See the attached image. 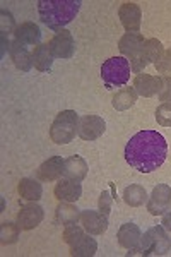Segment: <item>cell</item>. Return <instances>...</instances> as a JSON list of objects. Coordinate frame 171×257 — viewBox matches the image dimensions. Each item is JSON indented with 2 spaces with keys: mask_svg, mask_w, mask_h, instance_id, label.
Listing matches in <instances>:
<instances>
[{
  "mask_svg": "<svg viewBox=\"0 0 171 257\" xmlns=\"http://www.w3.org/2000/svg\"><path fill=\"white\" fill-rule=\"evenodd\" d=\"M87 163L84 158H81L79 155H74L70 158L65 160V167H64V177L74 182H82L87 175Z\"/></svg>",
  "mask_w": 171,
  "mask_h": 257,
  "instance_id": "17",
  "label": "cell"
},
{
  "mask_svg": "<svg viewBox=\"0 0 171 257\" xmlns=\"http://www.w3.org/2000/svg\"><path fill=\"white\" fill-rule=\"evenodd\" d=\"M81 225L89 235H103L108 230V216L103 214L101 211H81V218H79Z\"/></svg>",
  "mask_w": 171,
  "mask_h": 257,
  "instance_id": "10",
  "label": "cell"
},
{
  "mask_svg": "<svg viewBox=\"0 0 171 257\" xmlns=\"http://www.w3.org/2000/svg\"><path fill=\"white\" fill-rule=\"evenodd\" d=\"M123 201L127 202L128 206H132V208H139V206H142L149 201V196L142 185L133 184V185H128V187L123 190Z\"/></svg>",
  "mask_w": 171,
  "mask_h": 257,
  "instance_id": "24",
  "label": "cell"
},
{
  "mask_svg": "<svg viewBox=\"0 0 171 257\" xmlns=\"http://www.w3.org/2000/svg\"><path fill=\"white\" fill-rule=\"evenodd\" d=\"M79 115L74 110H64L57 115L50 127V139L55 144H69L79 134Z\"/></svg>",
  "mask_w": 171,
  "mask_h": 257,
  "instance_id": "4",
  "label": "cell"
},
{
  "mask_svg": "<svg viewBox=\"0 0 171 257\" xmlns=\"http://www.w3.org/2000/svg\"><path fill=\"white\" fill-rule=\"evenodd\" d=\"M82 235H84V231H82V228L77 225V223H72V225H67L65 230H64V242L69 243L70 247L74 245V243H77L79 240L82 238Z\"/></svg>",
  "mask_w": 171,
  "mask_h": 257,
  "instance_id": "28",
  "label": "cell"
},
{
  "mask_svg": "<svg viewBox=\"0 0 171 257\" xmlns=\"http://www.w3.org/2000/svg\"><path fill=\"white\" fill-rule=\"evenodd\" d=\"M162 52H164V48H162V45H161L159 40L149 38V40L144 41V45H142V57L145 59L147 64H156V62L161 59Z\"/></svg>",
  "mask_w": 171,
  "mask_h": 257,
  "instance_id": "26",
  "label": "cell"
},
{
  "mask_svg": "<svg viewBox=\"0 0 171 257\" xmlns=\"http://www.w3.org/2000/svg\"><path fill=\"white\" fill-rule=\"evenodd\" d=\"M156 69L157 72L162 74V76H168V74H171V50H164L161 55V59L156 62Z\"/></svg>",
  "mask_w": 171,
  "mask_h": 257,
  "instance_id": "30",
  "label": "cell"
},
{
  "mask_svg": "<svg viewBox=\"0 0 171 257\" xmlns=\"http://www.w3.org/2000/svg\"><path fill=\"white\" fill-rule=\"evenodd\" d=\"M45 211L36 202H29V204L23 206L18 213V225L21 230H33L43 221Z\"/></svg>",
  "mask_w": 171,
  "mask_h": 257,
  "instance_id": "11",
  "label": "cell"
},
{
  "mask_svg": "<svg viewBox=\"0 0 171 257\" xmlns=\"http://www.w3.org/2000/svg\"><path fill=\"white\" fill-rule=\"evenodd\" d=\"M82 194L81 182H74L69 178H60L55 185V197L60 202H76Z\"/></svg>",
  "mask_w": 171,
  "mask_h": 257,
  "instance_id": "14",
  "label": "cell"
},
{
  "mask_svg": "<svg viewBox=\"0 0 171 257\" xmlns=\"http://www.w3.org/2000/svg\"><path fill=\"white\" fill-rule=\"evenodd\" d=\"M65 160L62 156H52L38 168V178L43 182H53L64 177Z\"/></svg>",
  "mask_w": 171,
  "mask_h": 257,
  "instance_id": "15",
  "label": "cell"
},
{
  "mask_svg": "<svg viewBox=\"0 0 171 257\" xmlns=\"http://www.w3.org/2000/svg\"><path fill=\"white\" fill-rule=\"evenodd\" d=\"M98 250V243L89 235H82V238L77 243L70 247V255L74 257H93Z\"/></svg>",
  "mask_w": 171,
  "mask_h": 257,
  "instance_id": "25",
  "label": "cell"
},
{
  "mask_svg": "<svg viewBox=\"0 0 171 257\" xmlns=\"http://www.w3.org/2000/svg\"><path fill=\"white\" fill-rule=\"evenodd\" d=\"M144 41L145 40L140 33H125L118 41V50L122 52V55L130 59L128 62H130L132 72H135V74H140L149 65L142 57Z\"/></svg>",
  "mask_w": 171,
  "mask_h": 257,
  "instance_id": "6",
  "label": "cell"
},
{
  "mask_svg": "<svg viewBox=\"0 0 171 257\" xmlns=\"http://www.w3.org/2000/svg\"><path fill=\"white\" fill-rule=\"evenodd\" d=\"M171 206V187L166 184H157L147 201V211L152 216L164 214Z\"/></svg>",
  "mask_w": 171,
  "mask_h": 257,
  "instance_id": "8",
  "label": "cell"
},
{
  "mask_svg": "<svg viewBox=\"0 0 171 257\" xmlns=\"http://www.w3.org/2000/svg\"><path fill=\"white\" fill-rule=\"evenodd\" d=\"M11 31H16L12 14L7 11H2V35L6 36V33H11Z\"/></svg>",
  "mask_w": 171,
  "mask_h": 257,
  "instance_id": "33",
  "label": "cell"
},
{
  "mask_svg": "<svg viewBox=\"0 0 171 257\" xmlns=\"http://www.w3.org/2000/svg\"><path fill=\"white\" fill-rule=\"evenodd\" d=\"M81 9V0H40V19L50 30H64L65 24L72 23Z\"/></svg>",
  "mask_w": 171,
  "mask_h": 257,
  "instance_id": "2",
  "label": "cell"
},
{
  "mask_svg": "<svg viewBox=\"0 0 171 257\" xmlns=\"http://www.w3.org/2000/svg\"><path fill=\"white\" fill-rule=\"evenodd\" d=\"M79 218H81V211H79L72 202H60L58 208L55 211V219L58 225H72V223H77Z\"/></svg>",
  "mask_w": 171,
  "mask_h": 257,
  "instance_id": "22",
  "label": "cell"
},
{
  "mask_svg": "<svg viewBox=\"0 0 171 257\" xmlns=\"http://www.w3.org/2000/svg\"><path fill=\"white\" fill-rule=\"evenodd\" d=\"M118 18L122 21L127 33H139L140 23H142V12H140V7L137 4L133 2L122 4V7L118 11Z\"/></svg>",
  "mask_w": 171,
  "mask_h": 257,
  "instance_id": "12",
  "label": "cell"
},
{
  "mask_svg": "<svg viewBox=\"0 0 171 257\" xmlns=\"http://www.w3.org/2000/svg\"><path fill=\"white\" fill-rule=\"evenodd\" d=\"M19 230L21 228L18 223H11V221L2 223V228H0V242H2V245H11V243L18 242Z\"/></svg>",
  "mask_w": 171,
  "mask_h": 257,
  "instance_id": "27",
  "label": "cell"
},
{
  "mask_svg": "<svg viewBox=\"0 0 171 257\" xmlns=\"http://www.w3.org/2000/svg\"><path fill=\"white\" fill-rule=\"evenodd\" d=\"M50 50H52L53 57L55 59H70L74 57V52H76V41H74V36L70 31L67 30H58L55 33V36L50 41Z\"/></svg>",
  "mask_w": 171,
  "mask_h": 257,
  "instance_id": "7",
  "label": "cell"
},
{
  "mask_svg": "<svg viewBox=\"0 0 171 257\" xmlns=\"http://www.w3.org/2000/svg\"><path fill=\"white\" fill-rule=\"evenodd\" d=\"M156 120L162 127H171V103H161L156 108Z\"/></svg>",
  "mask_w": 171,
  "mask_h": 257,
  "instance_id": "29",
  "label": "cell"
},
{
  "mask_svg": "<svg viewBox=\"0 0 171 257\" xmlns=\"http://www.w3.org/2000/svg\"><path fill=\"white\" fill-rule=\"evenodd\" d=\"M157 96L162 103H171V76H161V89Z\"/></svg>",
  "mask_w": 171,
  "mask_h": 257,
  "instance_id": "31",
  "label": "cell"
},
{
  "mask_svg": "<svg viewBox=\"0 0 171 257\" xmlns=\"http://www.w3.org/2000/svg\"><path fill=\"white\" fill-rule=\"evenodd\" d=\"M53 59L55 57H53L48 45L40 43L38 47H35V50H33V65L40 72H48L53 65Z\"/></svg>",
  "mask_w": 171,
  "mask_h": 257,
  "instance_id": "20",
  "label": "cell"
},
{
  "mask_svg": "<svg viewBox=\"0 0 171 257\" xmlns=\"http://www.w3.org/2000/svg\"><path fill=\"white\" fill-rule=\"evenodd\" d=\"M130 62L125 57H111L101 65V79L106 89L125 86L130 79Z\"/></svg>",
  "mask_w": 171,
  "mask_h": 257,
  "instance_id": "5",
  "label": "cell"
},
{
  "mask_svg": "<svg viewBox=\"0 0 171 257\" xmlns=\"http://www.w3.org/2000/svg\"><path fill=\"white\" fill-rule=\"evenodd\" d=\"M168 143L157 131H140L125 146V160L132 168L151 173L164 163Z\"/></svg>",
  "mask_w": 171,
  "mask_h": 257,
  "instance_id": "1",
  "label": "cell"
},
{
  "mask_svg": "<svg viewBox=\"0 0 171 257\" xmlns=\"http://www.w3.org/2000/svg\"><path fill=\"white\" fill-rule=\"evenodd\" d=\"M19 196L24 199V201L29 202H36L40 201L41 196H43V185L40 184L35 178H23L19 182Z\"/></svg>",
  "mask_w": 171,
  "mask_h": 257,
  "instance_id": "21",
  "label": "cell"
},
{
  "mask_svg": "<svg viewBox=\"0 0 171 257\" xmlns=\"http://www.w3.org/2000/svg\"><path fill=\"white\" fill-rule=\"evenodd\" d=\"M171 248V238L164 226L157 225L149 228L140 238L139 247L132 248L127 255H166Z\"/></svg>",
  "mask_w": 171,
  "mask_h": 257,
  "instance_id": "3",
  "label": "cell"
},
{
  "mask_svg": "<svg viewBox=\"0 0 171 257\" xmlns=\"http://www.w3.org/2000/svg\"><path fill=\"white\" fill-rule=\"evenodd\" d=\"M161 225L164 226V230L171 231V209L166 211L164 214H162V219H161Z\"/></svg>",
  "mask_w": 171,
  "mask_h": 257,
  "instance_id": "34",
  "label": "cell"
},
{
  "mask_svg": "<svg viewBox=\"0 0 171 257\" xmlns=\"http://www.w3.org/2000/svg\"><path fill=\"white\" fill-rule=\"evenodd\" d=\"M137 101V93L133 88H123L120 91H116L113 94V99H111V105H113L115 110L118 111H125L130 106H133V103Z\"/></svg>",
  "mask_w": 171,
  "mask_h": 257,
  "instance_id": "23",
  "label": "cell"
},
{
  "mask_svg": "<svg viewBox=\"0 0 171 257\" xmlns=\"http://www.w3.org/2000/svg\"><path fill=\"white\" fill-rule=\"evenodd\" d=\"M133 89L139 96L151 98L159 94L161 89V76H151V74H137L133 79Z\"/></svg>",
  "mask_w": 171,
  "mask_h": 257,
  "instance_id": "13",
  "label": "cell"
},
{
  "mask_svg": "<svg viewBox=\"0 0 171 257\" xmlns=\"http://www.w3.org/2000/svg\"><path fill=\"white\" fill-rule=\"evenodd\" d=\"M106 131V122L99 115H84L79 120V136L84 141L101 138Z\"/></svg>",
  "mask_w": 171,
  "mask_h": 257,
  "instance_id": "9",
  "label": "cell"
},
{
  "mask_svg": "<svg viewBox=\"0 0 171 257\" xmlns=\"http://www.w3.org/2000/svg\"><path fill=\"white\" fill-rule=\"evenodd\" d=\"M111 202H113V197H111V194L108 192V190H103L101 196H99V201H98V206H99V211H101L103 214H110L111 211Z\"/></svg>",
  "mask_w": 171,
  "mask_h": 257,
  "instance_id": "32",
  "label": "cell"
},
{
  "mask_svg": "<svg viewBox=\"0 0 171 257\" xmlns=\"http://www.w3.org/2000/svg\"><path fill=\"white\" fill-rule=\"evenodd\" d=\"M116 238H118V243L123 248L132 250V248L139 247L140 238H142V231H140V228L137 225H133V223H125V225L120 226Z\"/></svg>",
  "mask_w": 171,
  "mask_h": 257,
  "instance_id": "16",
  "label": "cell"
},
{
  "mask_svg": "<svg viewBox=\"0 0 171 257\" xmlns=\"http://www.w3.org/2000/svg\"><path fill=\"white\" fill-rule=\"evenodd\" d=\"M14 38L21 45H36V47H38L40 38H41V31L35 23L28 21V23H23L16 28Z\"/></svg>",
  "mask_w": 171,
  "mask_h": 257,
  "instance_id": "18",
  "label": "cell"
},
{
  "mask_svg": "<svg viewBox=\"0 0 171 257\" xmlns=\"http://www.w3.org/2000/svg\"><path fill=\"white\" fill-rule=\"evenodd\" d=\"M11 59L14 62V65L18 67L19 70H23V72H29L33 67V53H29L26 48H24V45L18 43V41H14V43L11 45Z\"/></svg>",
  "mask_w": 171,
  "mask_h": 257,
  "instance_id": "19",
  "label": "cell"
}]
</instances>
